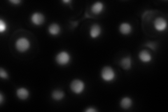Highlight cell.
I'll use <instances>...</instances> for the list:
<instances>
[{
    "mask_svg": "<svg viewBox=\"0 0 168 112\" xmlns=\"http://www.w3.org/2000/svg\"><path fill=\"white\" fill-rule=\"evenodd\" d=\"M30 43L26 38H20L16 42V48L19 52H25L29 49Z\"/></svg>",
    "mask_w": 168,
    "mask_h": 112,
    "instance_id": "obj_1",
    "label": "cell"
},
{
    "mask_svg": "<svg viewBox=\"0 0 168 112\" xmlns=\"http://www.w3.org/2000/svg\"><path fill=\"white\" fill-rule=\"evenodd\" d=\"M101 76L104 81L109 82L114 80V78H115V72L111 67H105L102 70Z\"/></svg>",
    "mask_w": 168,
    "mask_h": 112,
    "instance_id": "obj_2",
    "label": "cell"
},
{
    "mask_svg": "<svg viewBox=\"0 0 168 112\" xmlns=\"http://www.w3.org/2000/svg\"><path fill=\"white\" fill-rule=\"evenodd\" d=\"M71 89L76 94H80L83 91L85 88V84L82 81L79 79L74 80L70 85Z\"/></svg>",
    "mask_w": 168,
    "mask_h": 112,
    "instance_id": "obj_3",
    "label": "cell"
},
{
    "mask_svg": "<svg viewBox=\"0 0 168 112\" xmlns=\"http://www.w3.org/2000/svg\"><path fill=\"white\" fill-rule=\"evenodd\" d=\"M56 62L60 65H65L69 63L70 60V55L67 52L62 51L58 53L56 56Z\"/></svg>",
    "mask_w": 168,
    "mask_h": 112,
    "instance_id": "obj_4",
    "label": "cell"
},
{
    "mask_svg": "<svg viewBox=\"0 0 168 112\" xmlns=\"http://www.w3.org/2000/svg\"><path fill=\"white\" fill-rule=\"evenodd\" d=\"M155 28L158 31H163L167 27V22L164 18H158L156 19L154 22Z\"/></svg>",
    "mask_w": 168,
    "mask_h": 112,
    "instance_id": "obj_5",
    "label": "cell"
},
{
    "mask_svg": "<svg viewBox=\"0 0 168 112\" xmlns=\"http://www.w3.org/2000/svg\"><path fill=\"white\" fill-rule=\"evenodd\" d=\"M31 20L33 24L36 25H41L44 23L45 18L43 14H40V13H34V14H32Z\"/></svg>",
    "mask_w": 168,
    "mask_h": 112,
    "instance_id": "obj_6",
    "label": "cell"
},
{
    "mask_svg": "<svg viewBox=\"0 0 168 112\" xmlns=\"http://www.w3.org/2000/svg\"><path fill=\"white\" fill-rule=\"evenodd\" d=\"M101 27L99 25L95 24L93 25L90 28V35L92 38H97L100 36L101 34Z\"/></svg>",
    "mask_w": 168,
    "mask_h": 112,
    "instance_id": "obj_7",
    "label": "cell"
},
{
    "mask_svg": "<svg viewBox=\"0 0 168 112\" xmlns=\"http://www.w3.org/2000/svg\"><path fill=\"white\" fill-rule=\"evenodd\" d=\"M139 58L143 62H149L151 60L152 57L150 53L147 51V50H143L139 53Z\"/></svg>",
    "mask_w": 168,
    "mask_h": 112,
    "instance_id": "obj_8",
    "label": "cell"
},
{
    "mask_svg": "<svg viewBox=\"0 0 168 112\" xmlns=\"http://www.w3.org/2000/svg\"><path fill=\"white\" fill-rule=\"evenodd\" d=\"M16 95L21 100H26L29 97V91L25 88H20L17 90Z\"/></svg>",
    "mask_w": 168,
    "mask_h": 112,
    "instance_id": "obj_9",
    "label": "cell"
},
{
    "mask_svg": "<svg viewBox=\"0 0 168 112\" xmlns=\"http://www.w3.org/2000/svg\"><path fill=\"white\" fill-rule=\"evenodd\" d=\"M119 30H120V32L121 34H123L124 35H127V34H130V32H132V27L129 23L123 22V23H122L121 25Z\"/></svg>",
    "mask_w": 168,
    "mask_h": 112,
    "instance_id": "obj_10",
    "label": "cell"
},
{
    "mask_svg": "<svg viewBox=\"0 0 168 112\" xmlns=\"http://www.w3.org/2000/svg\"><path fill=\"white\" fill-rule=\"evenodd\" d=\"M104 9V5L102 2H96V3L94 4L92 6V12L94 14H100V13Z\"/></svg>",
    "mask_w": 168,
    "mask_h": 112,
    "instance_id": "obj_11",
    "label": "cell"
},
{
    "mask_svg": "<svg viewBox=\"0 0 168 112\" xmlns=\"http://www.w3.org/2000/svg\"><path fill=\"white\" fill-rule=\"evenodd\" d=\"M48 32H49V33L51 35L55 36V35H58L60 33V27L58 24L53 23L48 27Z\"/></svg>",
    "mask_w": 168,
    "mask_h": 112,
    "instance_id": "obj_12",
    "label": "cell"
},
{
    "mask_svg": "<svg viewBox=\"0 0 168 112\" xmlns=\"http://www.w3.org/2000/svg\"><path fill=\"white\" fill-rule=\"evenodd\" d=\"M121 65L124 70H129V69H130L132 66V62H131L130 58L127 57V58H123V59H122L121 62Z\"/></svg>",
    "mask_w": 168,
    "mask_h": 112,
    "instance_id": "obj_13",
    "label": "cell"
},
{
    "mask_svg": "<svg viewBox=\"0 0 168 112\" xmlns=\"http://www.w3.org/2000/svg\"><path fill=\"white\" fill-rule=\"evenodd\" d=\"M132 102L130 98H128V97H126V98H124L121 100V106L122 108H123L125 109H129L130 106H132Z\"/></svg>",
    "mask_w": 168,
    "mask_h": 112,
    "instance_id": "obj_14",
    "label": "cell"
},
{
    "mask_svg": "<svg viewBox=\"0 0 168 112\" xmlns=\"http://www.w3.org/2000/svg\"><path fill=\"white\" fill-rule=\"evenodd\" d=\"M64 93L61 90H54L52 93V97L55 100H60L64 98Z\"/></svg>",
    "mask_w": 168,
    "mask_h": 112,
    "instance_id": "obj_15",
    "label": "cell"
},
{
    "mask_svg": "<svg viewBox=\"0 0 168 112\" xmlns=\"http://www.w3.org/2000/svg\"><path fill=\"white\" fill-rule=\"evenodd\" d=\"M6 30V22L3 21V20H0V31L1 32H4Z\"/></svg>",
    "mask_w": 168,
    "mask_h": 112,
    "instance_id": "obj_16",
    "label": "cell"
},
{
    "mask_svg": "<svg viewBox=\"0 0 168 112\" xmlns=\"http://www.w3.org/2000/svg\"><path fill=\"white\" fill-rule=\"evenodd\" d=\"M0 76H1L2 78H4V79H6V78H8V74H7L6 72L2 68H1V70H0Z\"/></svg>",
    "mask_w": 168,
    "mask_h": 112,
    "instance_id": "obj_17",
    "label": "cell"
},
{
    "mask_svg": "<svg viewBox=\"0 0 168 112\" xmlns=\"http://www.w3.org/2000/svg\"><path fill=\"white\" fill-rule=\"evenodd\" d=\"M97 111L96 109H93V108H89V109H87V110H86V111H87V112H89V111L95 112V111Z\"/></svg>",
    "mask_w": 168,
    "mask_h": 112,
    "instance_id": "obj_18",
    "label": "cell"
},
{
    "mask_svg": "<svg viewBox=\"0 0 168 112\" xmlns=\"http://www.w3.org/2000/svg\"><path fill=\"white\" fill-rule=\"evenodd\" d=\"M20 2V1H19V0H18V1H11V3H13V4H19Z\"/></svg>",
    "mask_w": 168,
    "mask_h": 112,
    "instance_id": "obj_19",
    "label": "cell"
},
{
    "mask_svg": "<svg viewBox=\"0 0 168 112\" xmlns=\"http://www.w3.org/2000/svg\"><path fill=\"white\" fill-rule=\"evenodd\" d=\"M3 102V97H2V95H0V103H2Z\"/></svg>",
    "mask_w": 168,
    "mask_h": 112,
    "instance_id": "obj_20",
    "label": "cell"
}]
</instances>
